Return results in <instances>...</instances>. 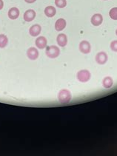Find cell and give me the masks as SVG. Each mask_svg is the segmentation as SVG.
<instances>
[{"mask_svg": "<svg viewBox=\"0 0 117 156\" xmlns=\"http://www.w3.org/2000/svg\"><path fill=\"white\" fill-rule=\"evenodd\" d=\"M58 99L60 103L68 104L71 100V93L68 90H62L58 93Z\"/></svg>", "mask_w": 117, "mask_h": 156, "instance_id": "obj_1", "label": "cell"}, {"mask_svg": "<svg viewBox=\"0 0 117 156\" xmlns=\"http://www.w3.org/2000/svg\"><path fill=\"white\" fill-rule=\"evenodd\" d=\"M46 55L50 58H56L60 54V50L57 46L51 45L47 47L46 48Z\"/></svg>", "mask_w": 117, "mask_h": 156, "instance_id": "obj_2", "label": "cell"}, {"mask_svg": "<svg viewBox=\"0 0 117 156\" xmlns=\"http://www.w3.org/2000/svg\"><path fill=\"white\" fill-rule=\"evenodd\" d=\"M76 77H77V79L80 82L85 83L90 80V77H91V74H90V73L88 70H82L77 73Z\"/></svg>", "mask_w": 117, "mask_h": 156, "instance_id": "obj_3", "label": "cell"}, {"mask_svg": "<svg viewBox=\"0 0 117 156\" xmlns=\"http://www.w3.org/2000/svg\"><path fill=\"white\" fill-rule=\"evenodd\" d=\"M79 51L81 53H84V54H88L91 51V45H90V42H88V41H82L79 43Z\"/></svg>", "mask_w": 117, "mask_h": 156, "instance_id": "obj_4", "label": "cell"}, {"mask_svg": "<svg viewBox=\"0 0 117 156\" xmlns=\"http://www.w3.org/2000/svg\"><path fill=\"white\" fill-rule=\"evenodd\" d=\"M108 55L107 53H104V52H99L98 53L97 55H96V62H97L99 65H104V64L107 62L108 61Z\"/></svg>", "mask_w": 117, "mask_h": 156, "instance_id": "obj_5", "label": "cell"}, {"mask_svg": "<svg viewBox=\"0 0 117 156\" xmlns=\"http://www.w3.org/2000/svg\"><path fill=\"white\" fill-rule=\"evenodd\" d=\"M36 13L34 10L29 9L24 12L23 19L25 22H32V21L36 18Z\"/></svg>", "mask_w": 117, "mask_h": 156, "instance_id": "obj_6", "label": "cell"}, {"mask_svg": "<svg viewBox=\"0 0 117 156\" xmlns=\"http://www.w3.org/2000/svg\"><path fill=\"white\" fill-rule=\"evenodd\" d=\"M27 56L31 60H36L39 57V51L36 48L31 47L27 51Z\"/></svg>", "mask_w": 117, "mask_h": 156, "instance_id": "obj_7", "label": "cell"}, {"mask_svg": "<svg viewBox=\"0 0 117 156\" xmlns=\"http://www.w3.org/2000/svg\"><path fill=\"white\" fill-rule=\"evenodd\" d=\"M35 44H36V46L37 47V48L42 50L45 49L47 47L48 41H47V39L45 36H39V37L36 39Z\"/></svg>", "mask_w": 117, "mask_h": 156, "instance_id": "obj_8", "label": "cell"}, {"mask_svg": "<svg viewBox=\"0 0 117 156\" xmlns=\"http://www.w3.org/2000/svg\"><path fill=\"white\" fill-rule=\"evenodd\" d=\"M42 31V27L38 24H36V25H34L31 26L29 29V34L30 35L33 37H36V36H38L41 34Z\"/></svg>", "mask_w": 117, "mask_h": 156, "instance_id": "obj_9", "label": "cell"}, {"mask_svg": "<svg viewBox=\"0 0 117 156\" xmlns=\"http://www.w3.org/2000/svg\"><path fill=\"white\" fill-rule=\"evenodd\" d=\"M91 24L94 26H99L102 25L103 22V16L100 13H96L93 16L91 17V20H90Z\"/></svg>", "mask_w": 117, "mask_h": 156, "instance_id": "obj_10", "label": "cell"}, {"mask_svg": "<svg viewBox=\"0 0 117 156\" xmlns=\"http://www.w3.org/2000/svg\"><path fill=\"white\" fill-rule=\"evenodd\" d=\"M20 10H19L17 8H15V7L11 8L9 10H8V17H9L10 20H16V19L20 16Z\"/></svg>", "mask_w": 117, "mask_h": 156, "instance_id": "obj_11", "label": "cell"}, {"mask_svg": "<svg viewBox=\"0 0 117 156\" xmlns=\"http://www.w3.org/2000/svg\"><path fill=\"white\" fill-rule=\"evenodd\" d=\"M57 44L60 47H65L68 44V37L64 34H60L57 36Z\"/></svg>", "mask_w": 117, "mask_h": 156, "instance_id": "obj_12", "label": "cell"}, {"mask_svg": "<svg viewBox=\"0 0 117 156\" xmlns=\"http://www.w3.org/2000/svg\"><path fill=\"white\" fill-rule=\"evenodd\" d=\"M66 25H67V23H66V21L64 20V19H62V18L59 19L58 20H57V22H56V23H55L56 30H57V31L63 30L65 28Z\"/></svg>", "mask_w": 117, "mask_h": 156, "instance_id": "obj_13", "label": "cell"}, {"mask_svg": "<svg viewBox=\"0 0 117 156\" xmlns=\"http://www.w3.org/2000/svg\"><path fill=\"white\" fill-rule=\"evenodd\" d=\"M45 14L47 17H49V18H51V17H53L57 13V10L56 8L53 6H48L45 8Z\"/></svg>", "mask_w": 117, "mask_h": 156, "instance_id": "obj_14", "label": "cell"}, {"mask_svg": "<svg viewBox=\"0 0 117 156\" xmlns=\"http://www.w3.org/2000/svg\"><path fill=\"white\" fill-rule=\"evenodd\" d=\"M113 84V80L111 77L110 76H107V77L104 78L102 81V85L104 88L106 89H109Z\"/></svg>", "mask_w": 117, "mask_h": 156, "instance_id": "obj_15", "label": "cell"}, {"mask_svg": "<svg viewBox=\"0 0 117 156\" xmlns=\"http://www.w3.org/2000/svg\"><path fill=\"white\" fill-rule=\"evenodd\" d=\"M8 39L4 34H0V48H4L8 45Z\"/></svg>", "mask_w": 117, "mask_h": 156, "instance_id": "obj_16", "label": "cell"}, {"mask_svg": "<svg viewBox=\"0 0 117 156\" xmlns=\"http://www.w3.org/2000/svg\"><path fill=\"white\" fill-rule=\"evenodd\" d=\"M55 5L59 8H64L67 5V1L66 0H55Z\"/></svg>", "mask_w": 117, "mask_h": 156, "instance_id": "obj_17", "label": "cell"}, {"mask_svg": "<svg viewBox=\"0 0 117 156\" xmlns=\"http://www.w3.org/2000/svg\"><path fill=\"white\" fill-rule=\"evenodd\" d=\"M109 16L113 20H117V8H113L109 12Z\"/></svg>", "mask_w": 117, "mask_h": 156, "instance_id": "obj_18", "label": "cell"}, {"mask_svg": "<svg viewBox=\"0 0 117 156\" xmlns=\"http://www.w3.org/2000/svg\"><path fill=\"white\" fill-rule=\"evenodd\" d=\"M111 49L113 51L116 52L117 53V40L113 41L111 43Z\"/></svg>", "mask_w": 117, "mask_h": 156, "instance_id": "obj_19", "label": "cell"}, {"mask_svg": "<svg viewBox=\"0 0 117 156\" xmlns=\"http://www.w3.org/2000/svg\"><path fill=\"white\" fill-rule=\"evenodd\" d=\"M24 1H25L27 3H29V4H32V3L35 2L36 0H24Z\"/></svg>", "mask_w": 117, "mask_h": 156, "instance_id": "obj_20", "label": "cell"}, {"mask_svg": "<svg viewBox=\"0 0 117 156\" xmlns=\"http://www.w3.org/2000/svg\"><path fill=\"white\" fill-rule=\"evenodd\" d=\"M3 7H4V2H3L2 0H0V10L2 9Z\"/></svg>", "mask_w": 117, "mask_h": 156, "instance_id": "obj_21", "label": "cell"}, {"mask_svg": "<svg viewBox=\"0 0 117 156\" xmlns=\"http://www.w3.org/2000/svg\"><path fill=\"white\" fill-rule=\"evenodd\" d=\"M104 1H106V0H104Z\"/></svg>", "mask_w": 117, "mask_h": 156, "instance_id": "obj_22", "label": "cell"}]
</instances>
